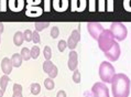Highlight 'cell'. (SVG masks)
Masks as SVG:
<instances>
[{
  "label": "cell",
  "mask_w": 131,
  "mask_h": 97,
  "mask_svg": "<svg viewBox=\"0 0 131 97\" xmlns=\"http://www.w3.org/2000/svg\"><path fill=\"white\" fill-rule=\"evenodd\" d=\"M109 30L111 31L114 38L118 41H123L127 38V34H128L127 27L121 22H112Z\"/></svg>",
  "instance_id": "cell-4"
},
{
  "label": "cell",
  "mask_w": 131,
  "mask_h": 97,
  "mask_svg": "<svg viewBox=\"0 0 131 97\" xmlns=\"http://www.w3.org/2000/svg\"><path fill=\"white\" fill-rule=\"evenodd\" d=\"M20 55H21V57H22V60H24V61H29L31 59V53H30V50H29L28 48H23L22 50H21Z\"/></svg>",
  "instance_id": "cell-19"
},
{
  "label": "cell",
  "mask_w": 131,
  "mask_h": 97,
  "mask_svg": "<svg viewBox=\"0 0 131 97\" xmlns=\"http://www.w3.org/2000/svg\"><path fill=\"white\" fill-rule=\"evenodd\" d=\"M123 7L127 11L131 12V0H123Z\"/></svg>",
  "instance_id": "cell-31"
},
{
  "label": "cell",
  "mask_w": 131,
  "mask_h": 97,
  "mask_svg": "<svg viewBox=\"0 0 131 97\" xmlns=\"http://www.w3.org/2000/svg\"><path fill=\"white\" fill-rule=\"evenodd\" d=\"M32 41H33L34 43H40V34H39V32L38 31H34V32H32Z\"/></svg>",
  "instance_id": "cell-30"
},
{
  "label": "cell",
  "mask_w": 131,
  "mask_h": 97,
  "mask_svg": "<svg viewBox=\"0 0 131 97\" xmlns=\"http://www.w3.org/2000/svg\"><path fill=\"white\" fill-rule=\"evenodd\" d=\"M50 0H45V7H44V10L45 11H50Z\"/></svg>",
  "instance_id": "cell-33"
},
{
  "label": "cell",
  "mask_w": 131,
  "mask_h": 97,
  "mask_svg": "<svg viewBox=\"0 0 131 97\" xmlns=\"http://www.w3.org/2000/svg\"><path fill=\"white\" fill-rule=\"evenodd\" d=\"M30 53H31V59H34V60L38 59L39 55H40V48L36 45L32 46L31 50H30Z\"/></svg>",
  "instance_id": "cell-22"
},
{
  "label": "cell",
  "mask_w": 131,
  "mask_h": 97,
  "mask_svg": "<svg viewBox=\"0 0 131 97\" xmlns=\"http://www.w3.org/2000/svg\"><path fill=\"white\" fill-rule=\"evenodd\" d=\"M53 66H54V64L51 62L50 60H46L44 63H43V71L45 72V73H50V71L53 69Z\"/></svg>",
  "instance_id": "cell-23"
},
{
  "label": "cell",
  "mask_w": 131,
  "mask_h": 97,
  "mask_svg": "<svg viewBox=\"0 0 131 97\" xmlns=\"http://www.w3.org/2000/svg\"><path fill=\"white\" fill-rule=\"evenodd\" d=\"M73 81L75 82V83H81V73H79V71L75 70L74 71V74H73Z\"/></svg>",
  "instance_id": "cell-27"
},
{
  "label": "cell",
  "mask_w": 131,
  "mask_h": 97,
  "mask_svg": "<svg viewBox=\"0 0 131 97\" xmlns=\"http://www.w3.org/2000/svg\"><path fill=\"white\" fill-rule=\"evenodd\" d=\"M23 39H24V41H27V42L32 41V31L31 30H25L23 32Z\"/></svg>",
  "instance_id": "cell-25"
},
{
  "label": "cell",
  "mask_w": 131,
  "mask_h": 97,
  "mask_svg": "<svg viewBox=\"0 0 131 97\" xmlns=\"http://www.w3.org/2000/svg\"><path fill=\"white\" fill-rule=\"evenodd\" d=\"M56 97H66V93L64 91H59L56 94Z\"/></svg>",
  "instance_id": "cell-32"
},
{
  "label": "cell",
  "mask_w": 131,
  "mask_h": 97,
  "mask_svg": "<svg viewBox=\"0 0 131 97\" xmlns=\"http://www.w3.org/2000/svg\"><path fill=\"white\" fill-rule=\"evenodd\" d=\"M12 97H22V86L20 84L13 85V95Z\"/></svg>",
  "instance_id": "cell-17"
},
{
  "label": "cell",
  "mask_w": 131,
  "mask_h": 97,
  "mask_svg": "<svg viewBox=\"0 0 131 97\" xmlns=\"http://www.w3.org/2000/svg\"><path fill=\"white\" fill-rule=\"evenodd\" d=\"M79 40H81V33H79L78 30H74L71 33L70 38H68V40H67V46H68V49H71L72 51H73V50H74L76 46H77Z\"/></svg>",
  "instance_id": "cell-8"
},
{
  "label": "cell",
  "mask_w": 131,
  "mask_h": 97,
  "mask_svg": "<svg viewBox=\"0 0 131 97\" xmlns=\"http://www.w3.org/2000/svg\"><path fill=\"white\" fill-rule=\"evenodd\" d=\"M120 53H121V51H120L119 43L115 42L114 45H112L108 51L105 52V56H106L109 61H111V62H116V61H118V59H119Z\"/></svg>",
  "instance_id": "cell-6"
},
{
  "label": "cell",
  "mask_w": 131,
  "mask_h": 97,
  "mask_svg": "<svg viewBox=\"0 0 131 97\" xmlns=\"http://www.w3.org/2000/svg\"><path fill=\"white\" fill-rule=\"evenodd\" d=\"M130 78L123 73L116 74L111 81V93L114 97H128L130 94Z\"/></svg>",
  "instance_id": "cell-1"
},
{
  "label": "cell",
  "mask_w": 131,
  "mask_h": 97,
  "mask_svg": "<svg viewBox=\"0 0 131 97\" xmlns=\"http://www.w3.org/2000/svg\"><path fill=\"white\" fill-rule=\"evenodd\" d=\"M22 61H23L22 57H21L20 54H18V53H14L11 57V63L13 67H20L21 64H22Z\"/></svg>",
  "instance_id": "cell-15"
},
{
  "label": "cell",
  "mask_w": 131,
  "mask_h": 97,
  "mask_svg": "<svg viewBox=\"0 0 131 97\" xmlns=\"http://www.w3.org/2000/svg\"><path fill=\"white\" fill-rule=\"evenodd\" d=\"M3 93H5V92H3L2 89H0V97H2V96H3Z\"/></svg>",
  "instance_id": "cell-35"
},
{
  "label": "cell",
  "mask_w": 131,
  "mask_h": 97,
  "mask_svg": "<svg viewBox=\"0 0 131 97\" xmlns=\"http://www.w3.org/2000/svg\"><path fill=\"white\" fill-rule=\"evenodd\" d=\"M92 95L93 97H110L109 95V88L105 83L97 82L92 87Z\"/></svg>",
  "instance_id": "cell-5"
},
{
  "label": "cell",
  "mask_w": 131,
  "mask_h": 97,
  "mask_svg": "<svg viewBox=\"0 0 131 97\" xmlns=\"http://www.w3.org/2000/svg\"><path fill=\"white\" fill-rule=\"evenodd\" d=\"M44 87L46 89H49V91H52V89H54V87H55V83H54L53 78L48 77L46 80H44Z\"/></svg>",
  "instance_id": "cell-18"
},
{
  "label": "cell",
  "mask_w": 131,
  "mask_h": 97,
  "mask_svg": "<svg viewBox=\"0 0 131 97\" xmlns=\"http://www.w3.org/2000/svg\"><path fill=\"white\" fill-rule=\"evenodd\" d=\"M34 26H35V30L36 31H42L43 29L48 28L50 26V22H46V21H41V22H35Z\"/></svg>",
  "instance_id": "cell-21"
},
{
  "label": "cell",
  "mask_w": 131,
  "mask_h": 97,
  "mask_svg": "<svg viewBox=\"0 0 131 97\" xmlns=\"http://www.w3.org/2000/svg\"><path fill=\"white\" fill-rule=\"evenodd\" d=\"M43 55H44L45 60H51V57H52V50L49 45H46L44 48V51H43Z\"/></svg>",
  "instance_id": "cell-24"
},
{
  "label": "cell",
  "mask_w": 131,
  "mask_h": 97,
  "mask_svg": "<svg viewBox=\"0 0 131 97\" xmlns=\"http://www.w3.org/2000/svg\"><path fill=\"white\" fill-rule=\"evenodd\" d=\"M57 73H59V71H57V67L54 65L53 66V69L50 71V73H49V77H51V78H55L56 76H57Z\"/></svg>",
  "instance_id": "cell-29"
},
{
  "label": "cell",
  "mask_w": 131,
  "mask_h": 97,
  "mask_svg": "<svg viewBox=\"0 0 131 97\" xmlns=\"http://www.w3.org/2000/svg\"><path fill=\"white\" fill-rule=\"evenodd\" d=\"M3 28H5V27H3V23L0 22V34H1L2 32H3Z\"/></svg>",
  "instance_id": "cell-34"
},
{
  "label": "cell",
  "mask_w": 131,
  "mask_h": 97,
  "mask_svg": "<svg viewBox=\"0 0 131 97\" xmlns=\"http://www.w3.org/2000/svg\"><path fill=\"white\" fill-rule=\"evenodd\" d=\"M9 8L14 12H19L24 8V0H9Z\"/></svg>",
  "instance_id": "cell-11"
},
{
  "label": "cell",
  "mask_w": 131,
  "mask_h": 97,
  "mask_svg": "<svg viewBox=\"0 0 131 97\" xmlns=\"http://www.w3.org/2000/svg\"><path fill=\"white\" fill-rule=\"evenodd\" d=\"M66 48H67V42L64 41V40H61L59 42V44H57V49H59L60 52H64Z\"/></svg>",
  "instance_id": "cell-26"
},
{
  "label": "cell",
  "mask_w": 131,
  "mask_h": 97,
  "mask_svg": "<svg viewBox=\"0 0 131 97\" xmlns=\"http://www.w3.org/2000/svg\"><path fill=\"white\" fill-rule=\"evenodd\" d=\"M67 66L70 71H75L77 70L78 66V55L74 50L70 52V55H68V62H67Z\"/></svg>",
  "instance_id": "cell-9"
},
{
  "label": "cell",
  "mask_w": 131,
  "mask_h": 97,
  "mask_svg": "<svg viewBox=\"0 0 131 97\" xmlns=\"http://www.w3.org/2000/svg\"><path fill=\"white\" fill-rule=\"evenodd\" d=\"M41 13H42V9L34 6H29V8L27 10V14L29 17H38V16H41Z\"/></svg>",
  "instance_id": "cell-13"
},
{
  "label": "cell",
  "mask_w": 131,
  "mask_h": 97,
  "mask_svg": "<svg viewBox=\"0 0 131 97\" xmlns=\"http://www.w3.org/2000/svg\"><path fill=\"white\" fill-rule=\"evenodd\" d=\"M12 63H11V60L9 59V57H3L2 61H1V70L2 72L5 73L6 75H8L11 73V71H12Z\"/></svg>",
  "instance_id": "cell-12"
},
{
  "label": "cell",
  "mask_w": 131,
  "mask_h": 97,
  "mask_svg": "<svg viewBox=\"0 0 131 97\" xmlns=\"http://www.w3.org/2000/svg\"><path fill=\"white\" fill-rule=\"evenodd\" d=\"M51 37H52L53 39H56L57 37H59V34H60V30H59V28L57 27H53L52 28V30H51Z\"/></svg>",
  "instance_id": "cell-28"
},
{
  "label": "cell",
  "mask_w": 131,
  "mask_h": 97,
  "mask_svg": "<svg viewBox=\"0 0 131 97\" xmlns=\"http://www.w3.org/2000/svg\"><path fill=\"white\" fill-rule=\"evenodd\" d=\"M97 41H98V46H99V49L104 53L106 51H108V50L114 45V43L116 42L110 30H104L100 33L99 38L97 39Z\"/></svg>",
  "instance_id": "cell-3"
},
{
  "label": "cell",
  "mask_w": 131,
  "mask_h": 97,
  "mask_svg": "<svg viewBox=\"0 0 131 97\" xmlns=\"http://www.w3.org/2000/svg\"><path fill=\"white\" fill-rule=\"evenodd\" d=\"M0 43H1V34H0Z\"/></svg>",
  "instance_id": "cell-36"
},
{
  "label": "cell",
  "mask_w": 131,
  "mask_h": 97,
  "mask_svg": "<svg viewBox=\"0 0 131 97\" xmlns=\"http://www.w3.org/2000/svg\"><path fill=\"white\" fill-rule=\"evenodd\" d=\"M30 89H31V94L32 95H39L40 92H41V86L38 83H32L30 86Z\"/></svg>",
  "instance_id": "cell-20"
},
{
  "label": "cell",
  "mask_w": 131,
  "mask_h": 97,
  "mask_svg": "<svg viewBox=\"0 0 131 97\" xmlns=\"http://www.w3.org/2000/svg\"><path fill=\"white\" fill-rule=\"evenodd\" d=\"M23 41H24V39H23V33H22V32H20V31L16 32L14 35H13V43H14V45L20 46L23 43Z\"/></svg>",
  "instance_id": "cell-14"
},
{
  "label": "cell",
  "mask_w": 131,
  "mask_h": 97,
  "mask_svg": "<svg viewBox=\"0 0 131 97\" xmlns=\"http://www.w3.org/2000/svg\"><path fill=\"white\" fill-rule=\"evenodd\" d=\"M116 75V71H115V67L112 66V64L110 62H107L105 61L100 64L99 66V77L100 80L103 81V83H106L109 84L111 83L112 78Z\"/></svg>",
  "instance_id": "cell-2"
},
{
  "label": "cell",
  "mask_w": 131,
  "mask_h": 97,
  "mask_svg": "<svg viewBox=\"0 0 131 97\" xmlns=\"http://www.w3.org/2000/svg\"><path fill=\"white\" fill-rule=\"evenodd\" d=\"M87 30H88L89 34L92 35L95 40H97V39L99 38L100 33L105 29L103 28V26H101L99 22H88V24H87Z\"/></svg>",
  "instance_id": "cell-7"
},
{
  "label": "cell",
  "mask_w": 131,
  "mask_h": 97,
  "mask_svg": "<svg viewBox=\"0 0 131 97\" xmlns=\"http://www.w3.org/2000/svg\"><path fill=\"white\" fill-rule=\"evenodd\" d=\"M9 81H10V78H9L8 75H3V76L0 78V88H1L3 92L7 89V86H8V84H9Z\"/></svg>",
  "instance_id": "cell-16"
},
{
  "label": "cell",
  "mask_w": 131,
  "mask_h": 97,
  "mask_svg": "<svg viewBox=\"0 0 131 97\" xmlns=\"http://www.w3.org/2000/svg\"><path fill=\"white\" fill-rule=\"evenodd\" d=\"M52 6L54 10H56V11L64 12L68 8V0H53Z\"/></svg>",
  "instance_id": "cell-10"
}]
</instances>
